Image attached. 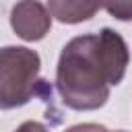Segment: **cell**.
<instances>
[{
    "mask_svg": "<svg viewBox=\"0 0 132 132\" xmlns=\"http://www.w3.org/2000/svg\"><path fill=\"white\" fill-rule=\"evenodd\" d=\"M64 132H111V130H107L105 126L95 124V122H85V124H74V126L66 128Z\"/></svg>",
    "mask_w": 132,
    "mask_h": 132,
    "instance_id": "8992f818",
    "label": "cell"
},
{
    "mask_svg": "<svg viewBox=\"0 0 132 132\" xmlns=\"http://www.w3.org/2000/svg\"><path fill=\"white\" fill-rule=\"evenodd\" d=\"M103 8L118 21H132V2H111Z\"/></svg>",
    "mask_w": 132,
    "mask_h": 132,
    "instance_id": "5b68a950",
    "label": "cell"
},
{
    "mask_svg": "<svg viewBox=\"0 0 132 132\" xmlns=\"http://www.w3.org/2000/svg\"><path fill=\"white\" fill-rule=\"evenodd\" d=\"M41 58L25 45L0 47V109H16L47 89L39 78Z\"/></svg>",
    "mask_w": 132,
    "mask_h": 132,
    "instance_id": "7a4b0ae2",
    "label": "cell"
},
{
    "mask_svg": "<svg viewBox=\"0 0 132 132\" xmlns=\"http://www.w3.org/2000/svg\"><path fill=\"white\" fill-rule=\"evenodd\" d=\"M111 132H126V130H111Z\"/></svg>",
    "mask_w": 132,
    "mask_h": 132,
    "instance_id": "ba28073f",
    "label": "cell"
},
{
    "mask_svg": "<svg viewBox=\"0 0 132 132\" xmlns=\"http://www.w3.org/2000/svg\"><path fill=\"white\" fill-rule=\"evenodd\" d=\"M14 132H50V130H47L45 124H41V122H37V120H27V122H23L21 126H16Z\"/></svg>",
    "mask_w": 132,
    "mask_h": 132,
    "instance_id": "52a82bcc",
    "label": "cell"
},
{
    "mask_svg": "<svg viewBox=\"0 0 132 132\" xmlns=\"http://www.w3.org/2000/svg\"><path fill=\"white\" fill-rule=\"evenodd\" d=\"M10 27L23 41H41L52 29V14L37 0L16 2L10 8Z\"/></svg>",
    "mask_w": 132,
    "mask_h": 132,
    "instance_id": "3957f363",
    "label": "cell"
},
{
    "mask_svg": "<svg viewBox=\"0 0 132 132\" xmlns=\"http://www.w3.org/2000/svg\"><path fill=\"white\" fill-rule=\"evenodd\" d=\"M45 6L50 10L52 19L66 23V25H76V23L89 21L103 8L97 2H78V0H50Z\"/></svg>",
    "mask_w": 132,
    "mask_h": 132,
    "instance_id": "277c9868",
    "label": "cell"
},
{
    "mask_svg": "<svg viewBox=\"0 0 132 132\" xmlns=\"http://www.w3.org/2000/svg\"><path fill=\"white\" fill-rule=\"evenodd\" d=\"M126 39L111 27L76 35L64 43L56 66V91L74 111H93L107 103L128 70Z\"/></svg>",
    "mask_w": 132,
    "mask_h": 132,
    "instance_id": "6da1fadb",
    "label": "cell"
}]
</instances>
